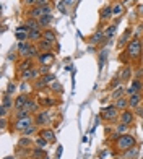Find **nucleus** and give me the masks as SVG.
I'll return each mask as SVG.
<instances>
[{
    "label": "nucleus",
    "mask_w": 143,
    "mask_h": 159,
    "mask_svg": "<svg viewBox=\"0 0 143 159\" xmlns=\"http://www.w3.org/2000/svg\"><path fill=\"white\" fill-rule=\"evenodd\" d=\"M112 144H114V149H116V151L124 153V151L130 149L133 146H137V138H135L132 133H125V135H120Z\"/></svg>",
    "instance_id": "1"
},
{
    "label": "nucleus",
    "mask_w": 143,
    "mask_h": 159,
    "mask_svg": "<svg viewBox=\"0 0 143 159\" xmlns=\"http://www.w3.org/2000/svg\"><path fill=\"white\" fill-rule=\"evenodd\" d=\"M143 54V44L141 39L133 38L132 41H128V44L125 46V55L128 57V60H138Z\"/></svg>",
    "instance_id": "2"
},
{
    "label": "nucleus",
    "mask_w": 143,
    "mask_h": 159,
    "mask_svg": "<svg viewBox=\"0 0 143 159\" xmlns=\"http://www.w3.org/2000/svg\"><path fill=\"white\" fill-rule=\"evenodd\" d=\"M99 115H101L103 122H106V124H116V122H119L120 111L114 104H107L106 107H103V109H101Z\"/></svg>",
    "instance_id": "3"
},
{
    "label": "nucleus",
    "mask_w": 143,
    "mask_h": 159,
    "mask_svg": "<svg viewBox=\"0 0 143 159\" xmlns=\"http://www.w3.org/2000/svg\"><path fill=\"white\" fill-rule=\"evenodd\" d=\"M34 124V115H30V117H23V119H15V120H10V130H13L12 133H21L25 128H28L30 125Z\"/></svg>",
    "instance_id": "4"
},
{
    "label": "nucleus",
    "mask_w": 143,
    "mask_h": 159,
    "mask_svg": "<svg viewBox=\"0 0 143 159\" xmlns=\"http://www.w3.org/2000/svg\"><path fill=\"white\" fill-rule=\"evenodd\" d=\"M51 122H52V114H51L49 109H42L38 114H34V124L38 125L39 128L49 127V125H51Z\"/></svg>",
    "instance_id": "5"
},
{
    "label": "nucleus",
    "mask_w": 143,
    "mask_h": 159,
    "mask_svg": "<svg viewBox=\"0 0 143 159\" xmlns=\"http://www.w3.org/2000/svg\"><path fill=\"white\" fill-rule=\"evenodd\" d=\"M12 109H15V99L12 98V94H8L5 91L2 94V119H7V114Z\"/></svg>",
    "instance_id": "6"
},
{
    "label": "nucleus",
    "mask_w": 143,
    "mask_h": 159,
    "mask_svg": "<svg viewBox=\"0 0 143 159\" xmlns=\"http://www.w3.org/2000/svg\"><path fill=\"white\" fill-rule=\"evenodd\" d=\"M39 76H41V73H39L38 67H34V68L28 70V71H23V73H18V80H20V81H26V83H33L34 80H38Z\"/></svg>",
    "instance_id": "7"
},
{
    "label": "nucleus",
    "mask_w": 143,
    "mask_h": 159,
    "mask_svg": "<svg viewBox=\"0 0 143 159\" xmlns=\"http://www.w3.org/2000/svg\"><path fill=\"white\" fill-rule=\"evenodd\" d=\"M119 122L120 124H125L128 127H132L135 124V114L132 109H125V111H120V115H119Z\"/></svg>",
    "instance_id": "8"
},
{
    "label": "nucleus",
    "mask_w": 143,
    "mask_h": 159,
    "mask_svg": "<svg viewBox=\"0 0 143 159\" xmlns=\"http://www.w3.org/2000/svg\"><path fill=\"white\" fill-rule=\"evenodd\" d=\"M31 47H33V42L31 41H23V42H18L16 46V52L20 57H23V59H28V55L31 52Z\"/></svg>",
    "instance_id": "9"
},
{
    "label": "nucleus",
    "mask_w": 143,
    "mask_h": 159,
    "mask_svg": "<svg viewBox=\"0 0 143 159\" xmlns=\"http://www.w3.org/2000/svg\"><path fill=\"white\" fill-rule=\"evenodd\" d=\"M34 67H36V65H34V59H21L16 63V71H18V73H23V71H28V70H31Z\"/></svg>",
    "instance_id": "10"
},
{
    "label": "nucleus",
    "mask_w": 143,
    "mask_h": 159,
    "mask_svg": "<svg viewBox=\"0 0 143 159\" xmlns=\"http://www.w3.org/2000/svg\"><path fill=\"white\" fill-rule=\"evenodd\" d=\"M39 136H42L44 140H47L49 143H55V132L52 127H42L39 128Z\"/></svg>",
    "instance_id": "11"
},
{
    "label": "nucleus",
    "mask_w": 143,
    "mask_h": 159,
    "mask_svg": "<svg viewBox=\"0 0 143 159\" xmlns=\"http://www.w3.org/2000/svg\"><path fill=\"white\" fill-rule=\"evenodd\" d=\"M54 59H55V54L52 52V50H49V52H41L36 60H38L39 65H51L54 62Z\"/></svg>",
    "instance_id": "12"
},
{
    "label": "nucleus",
    "mask_w": 143,
    "mask_h": 159,
    "mask_svg": "<svg viewBox=\"0 0 143 159\" xmlns=\"http://www.w3.org/2000/svg\"><path fill=\"white\" fill-rule=\"evenodd\" d=\"M119 78H120V81L125 83L128 81L130 78H133V73H132V67L128 63H125L122 68H120V73H119Z\"/></svg>",
    "instance_id": "13"
},
{
    "label": "nucleus",
    "mask_w": 143,
    "mask_h": 159,
    "mask_svg": "<svg viewBox=\"0 0 143 159\" xmlns=\"http://www.w3.org/2000/svg\"><path fill=\"white\" fill-rule=\"evenodd\" d=\"M104 39H106V38H104V30H98V31L88 39V42H90V46H98V44H101Z\"/></svg>",
    "instance_id": "14"
},
{
    "label": "nucleus",
    "mask_w": 143,
    "mask_h": 159,
    "mask_svg": "<svg viewBox=\"0 0 143 159\" xmlns=\"http://www.w3.org/2000/svg\"><path fill=\"white\" fill-rule=\"evenodd\" d=\"M39 107H41V102H39V101L30 98V101H28L26 106H25V109H28L31 115H34V114H38V112H39Z\"/></svg>",
    "instance_id": "15"
},
{
    "label": "nucleus",
    "mask_w": 143,
    "mask_h": 159,
    "mask_svg": "<svg viewBox=\"0 0 143 159\" xmlns=\"http://www.w3.org/2000/svg\"><path fill=\"white\" fill-rule=\"evenodd\" d=\"M141 102H143V94H133L128 98V109L135 111L137 107L141 106Z\"/></svg>",
    "instance_id": "16"
},
{
    "label": "nucleus",
    "mask_w": 143,
    "mask_h": 159,
    "mask_svg": "<svg viewBox=\"0 0 143 159\" xmlns=\"http://www.w3.org/2000/svg\"><path fill=\"white\" fill-rule=\"evenodd\" d=\"M28 101H30V94H26V93H21V94H18V96L15 98V111H16V109H23Z\"/></svg>",
    "instance_id": "17"
},
{
    "label": "nucleus",
    "mask_w": 143,
    "mask_h": 159,
    "mask_svg": "<svg viewBox=\"0 0 143 159\" xmlns=\"http://www.w3.org/2000/svg\"><path fill=\"white\" fill-rule=\"evenodd\" d=\"M42 39H46L47 42H51V44H57V34L54 30L51 28H46L44 31H42Z\"/></svg>",
    "instance_id": "18"
},
{
    "label": "nucleus",
    "mask_w": 143,
    "mask_h": 159,
    "mask_svg": "<svg viewBox=\"0 0 143 159\" xmlns=\"http://www.w3.org/2000/svg\"><path fill=\"white\" fill-rule=\"evenodd\" d=\"M42 28L41 26H38V28H33V30L30 31V41L33 42V44H36L38 41H41L42 39Z\"/></svg>",
    "instance_id": "19"
},
{
    "label": "nucleus",
    "mask_w": 143,
    "mask_h": 159,
    "mask_svg": "<svg viewBox=\"0 0 143 159\" xmlns=\"http://www.w3.org/2000/svg\"><path fill=\"white\" fill-rule=\"evenodd\" d=\"M120 157L122 159H137L138 157V146H133L130 149L124 151V153H120Z\"/></svg>",
    "instance_id": "20"
},
{
    "label": "nucleus",
    "mask_w": 143,
    "mask_h": 159,
    "mask_svg": "<svg viewBox=\"0 0 143 159\" xmlns=\"http://www.w3.org/2000/svg\"><path fill=\"white\" fill-rule=\"evenodd\" d=\"M130 86H132V89L137 93V94H141V91H143V80L141 78H132L130 80Z\"/></svg>",
    "instance_id": "21"
},
{
    "label": "nucleus",
    "mask_w": 143,
    "mask_h": 159,
    "mask_svg": "<svg viewBox=\"0 0 143 159\" xmlns=\"http://www.w3.org/2000/svg\"><path fill=\"white\" fill-rule=\"evenodd\" d=\"M52 21H54V16H52V13H51V15H44V16H41V18L38 20V25L42 28V30H46V28L51 26Z\"/></svg>",
    "instance_id": "22"
},
{
    "label": "nucleus",
    "mask_w": 143,
    "mask_h": 159,
    "mask_svg": "<svg viewBox=\"0 0 143 159\" xmlns=\"http://www.w3.org/2000/svg\"><path fill=\"white\" fill-rule=\"evenodd\" d=\"M114 106H116L119 111H125V109H128V98L124 96V98L116 99V101H114Z\"/></svg>",
    "instance_id": "23"
},
{
    "label": "nucleus",
    "mask_w": 143,
    "mask_h": 159,
    "mask_svg": "<svg viewBox=\"0 0 143 159\" xmlns=\"http://www.w3.org/2000/svg\"><path fill=\"white\" fill-rule=\"evenodd\" d=\"M36 46H38L39 52H49V50H52V46H54V44H51V42H47L46 39H41V41L36 42Z\"/></svg>",
    "instance_id": "24"
},
{
    "label": "nucleus",
    "mask_w": 143,
    "mask_h": 159,
    "mask_svg": "<svg viewBox=\"0 0 143 159\" xmlns=\"http://www.w3.org/2000/svg\"><path fill=\"white\" fill-rule=\"evenodd\" d=\"M31 88H33V91H41V89H46L47 84L44 83V80L39 76L38 80H34V81L31 83Z\"/></svg>",
    "instance_id": "25"
},
{
    "label": "nucleus",
    "mask_w": 143,
    "mask_h": 159,
    "mask_svg": "<svg viewBox=\"0 0 143 159\" xmlns=\"http://www.w3.org/2000/svg\"><path fill=\"white\" fill-rule=\"evenodd\" d=\"M130 34H132V30H130V28H127V30L124 31V34L122 36H120V39H119V42H117V46L119 47H124V46H127L128 44V38H130Z\"/></svg>",
    "instance_id": "26"
},
{
    "label": "nucleus",
    "mask_w": 143,
    "mask_h": 159,
    "mask_svg": "<svg viewBox=\"0 0 143 159\" xmlns=\"http://www.w3.org/2000/svg\"><path fill=\"white\" fill-rule=\"evenodd\" d=\"M31 146V140L28 136H21L18 140V144H16V149H30Z\"/></svg>",
    "instance_id": "27"
},
{
    "label": "nucleus",
    "mask_w": 143,
    "mask_h": 159,
    "mask_svg": "<svg viewBox=\"0 0 143 159\" xmlns=\"http://www.w3.org/2000/svg\"><path fill=\"white\" fill-rule=\"evenodd\" d=\"M38 132H39V127L36 124H33V125H30L28 128H25L23 132H21V136H28V138H30V136H33L34 133H38Z\"/></svg>",
    "instance_id": "28"
},
{
    "label": "nucleus",
    "mask_w": 143,
    "mask_h": 159,
    "mask_svg": "<svg viewBox=\"0 0 143 159\" xmlns=\"http://www.w3.org/2000/svg\"><path fill=\"white\" fill-rule=\"evenodd\" d=\"M39 102H41V107H44V109H51V107H54L57 104V99H54V98H44V99H41Z\"/></svg>",
    "instance_id": "29"
},
{
    "label": "nucleus",
    "mask_w": 143,
    "mask_h": 159,
    "mask_svg": "<svg viewBox=\"0 0 143 159\" xmlns=\"http://www.w3.org/2000/svg\"><path fill=\"white\" fill-rule=\"evenodd\" d=\"M111 16H114V15H112V5L103 7V10H101V20L106 21V20H109Z\"/></svg>",
    "instance_id": "30"
},
{
    "label": "nucleus",
    "mask_w": 143,
    "mask_h": 159,
    "mask_svg": "<svg viewBox=\"0 0 143 159\" xmlns=\"http://www.w3.org/2000/svg\"><path fill=\"white\" fill-rule=\"evenodd\" d=\"M124 3L122 2H116V3H114L112 5V15L114 16H120V15H122V13H124Z\"/></svg>",
    "instance_id": "31"
},
{
    "label": "nucleus",
    "mask_w": 143,
    "mask_h": 159,
    "mask_svg": "<svg viewBox=\"0 0 143 159\" xmlns=\"http://www.w3.org/2000/svg\"><path fill=\"white\" fill-rule=\"evenodd\" d=\"M125 96V88H122V86H119V88H116V89H112V93H111V99H119V98H124Z\"/></svg>",
    "instance_id": "32"
},
{
    "label": "nucleus",
    "mask_w": 143,
    "mask_h": 159,
    "mask_svg": "<svg viewBox=\"0 0 143 159\" xmlns=\"http://www.w3.org/2000/svg\"><path fill=\"white\" fill-rule=\"evenodd\" d=\"M114 130H116V132H117L119 135L130 133V127H128V125H125V124H120V122H119V124H117L116 127H114Z\"/></svg>",
    "instance_id": "33"
},
{
    "label": "nucleus",
    "mask_w": 143,
    "mask_h": 159,
    "mask_svg": "<svg viewBox=\"0 0 143 159\" xmlns=\"http://www.w3.org/2000/svg\"><path fill=\"white\" fill-rule=\"evenodd\" d=\"M47 144H49V141L47 140H44V138H42V136H36V138H34V148H41V149H44L46 146H47Z\"/></svg>",
    "instance_id": "34"
},
{
    "label": "nucleus",
    "mask_w": 143,
    "mask_h": 159,
    "mask_svg": "<svg viewBox=\"0 0 143 159\" xmlns=\"http://www.w3.org/2000/svg\"><path fill=\"white\" fill-rule=\"evenodd\" d=\"M30 111H28V109H25V107H23V109H16L15 111V114H13V120H15V119H23V117H30Z\"/></svg>",
    "instance_id": "35"
},
{
    "label": "nucleus",
    "mask_w": 143,
    "mask_h": 159,
    "mask_svg": "<svg viewBox=\"0 0 143 159\" xmlns=\"http://www.w3.org/2000/svg\"><path fill=\"white\" fill-rule=\"evenodd\" d=\"M116 30H117V26H116V25H109V26H107L106 30H104V38L109 41L112 36L116 34Z\"/></svg>",
    "instance_id": "36"
},
{
    "label": "nucleus",
    "mask_w": 143,
    "mask_h": 159,
    "mask_svg": "<svg viewBox=\"0 0 143 159\" xmlns=\"http://www.w3.org/2000/svg\"><path fill=\"white\" fill-rule=\"evenodd\" d=\"M41 78L44 80V83H46L47 86H51V84H52V83L55 81V75H54V73H47V75H42Z\"/></svg>",
    "instance_id": "37"
},
{
    "label": "nucleus",
    "mask_w": 143,
    "mask_h": 159,
    "mask_svg": "<svg viewBox=\"0 0 143 159\" xmlns=\"http://www.w3.org/2000/svg\"><path fill=\"white\" fill-rule=\"evenodd\" d=\"M15 38L18 42H23V41H30V33H15Z\"/></svg>",
    "instance_id": "38"
},
{
    "label": "nucleus",
    "mask_w": 143,
    "mask_h": 159,
    "mask_svg": "<svg viewBox=\"0 0 143 159\" xmlns=\"http://www.w3.org/2000/svg\"><path fill=\"white\" fill-rule=\"evenodd\" d=\"M25 25L30 28V30H33V28H38L39 25H38V20H34V18H26L25 20Z\"/></svg>",
    "instance_id": "39"
},
{
    "label": "nucleus",
    "mask_w": 143,
    "mask_h": 159,
    "mask_svg": "<svg viewBox=\"0 0 143 159\" xmlns=\"http://www.w3.org/2000/svg\"><path fill=\"white\" fill-rule=\"evenodd\" d=\"M39 73H41V76L42 75H47V73H51V65H39Z\"/></svg>",
    "instance_id": "40"
},
{
    "label": "nucleus",
    "mask_w": 143,
    "mask_h": 159,
    "mask_svg": "<svg viewBox=\"0 0 143 159\" xmlns=\"http://www.w3.org/2000/svg\"><path fill=\"white\" fill-rule=\"evenodd\" d=\"M106 57H107V50H101V52H99V68H103V65L106 62Z\"/></svg>",
    "instance_id": "41"
},
{
    "label": "nucleus",
    "mask_w": 143,
    "mask_h": 159,
    "mask_svg": "<svg viewBox=\"0 0 143 159\" xmlns=\"http://www.w3.org/2000/svg\"><path fill=\"white\" fill-rule=\"evenodd\" d=\"M120 83H122V81H120L119 75H117V76H114V78H112V81H111V89H116V88H119Z\"/></svg>",
    "instance_id": "42"
},
{
    "label": "nucleus",
    "mask_w": 143,
    "mask_h": 159,
    "mask_svg": "<svg viewBox=\"0 0 143 159\" xmlns=\"http://www.w3.org/2000/svg\"><path fill=\"white\" fill-rule=\"evenodd\" d=\"M31 30H30V28H28L25 23L23 25H20L18 28H15V33H30Z\"/></svg>",
    "instance_id": "43"
},
{
    "label": "nucleus",
    "mask_w": 143,
    "mask_h": 159,
    "mask_svg": "<svg viewBox=\"0 0 143 159\" xmlns=\"http://www.w3.org/2000/svg\"><path fill=\"white\" fill-rule=\"evenodd\" d=\"M21 3H23L25 7H28V8H31V7H36L38 0H21Z\"/></svg>",
    "instance_id": "44"
},
{
    "label": "nucleus",
    "mask_w": 143,
    "mask_h": 159,
    "mask_svg": "<svg viewBox=\"0 0 143 159\" xmlns=\"http://www.w3.org/2000/svg\"><path fill=\"white\" fill-rule=\"evenodd\" d=\"M46 5H51V0H38L36 7H46Z\"/></svg>",
    "instance_id": "45"
},
{
    "label": "nucleus",
    "mask_w": 143,
    "mask_h": 159,
    "mask_svg": "<svg viewBox=\"0 0 143 159\" xmlns=\"http://www.w3.org/2000/svg\"><path fill=\"white\" fill-rule=\"evenodd\" d=\"M133 78H141V80H143V67H141V68H137V71H135Z\"/></svg>",
    "instance_id": "46"
},
{
    "label": "nucleus",
    "mask_w": 143,
    "mask_h": 159,
    "mask_svg": "<svg viewBox=\"0 0 143 159\" xmlns=\"http://www.w3.org/2000/svg\"><path fill=\"white\" fill-rule=\"evenodd\" d=\"M13 91H15V83H8V88H7V93H8V94H13Z\"/></svg>",
    "instance_id": "47"
},
{
    "label": "nucleus",
    "mask_w": 143,
    "mask_h": 159,
    "mask_svg": "<svg viewBox=\"0 0 143 159\" xmlns=\"http://www.w3.org/2000/svg\"><path fill=\"white\" fill-rule=\"evenodd\" d=\"M59 89H60V84L54 81V83L51 84V93H52V91H59Z\"/></svg>",
    "instance_id": "48"
},
{
    "label": "nucleus",
    "mask_w": 143,
    "mask_h": 159,
    "mask_svg": "<svg viewBox=\"0 0 143 159\" xmlns=\"http://www.w3.org/2000/svg\"><path fill=\"white\" fill-rule=\"evenodd\" d=\"M62 146H59V148H57V153H55V159H60V154H62Z\"/></svg>",
    "instance_id": "49"
},
{
    "label": "nucleus",
    "mask_w": 143,
    "mask_h": 159,
    "mask_svg": "<svg viewBox=\"0 0 143 159\" xmlns=\"http://www.w3.org/2000/svg\"><path fill=\"white\" fill-rule=\"evenodd\" d=\"M7 125H8V120H7V119H2V130H5Z\"/></svg>",
    "instance_id": "50"
},
{
    "label": "nucleus",
    "mask_w": 143,
    "mask_h": 159,
    "mask_svg": "<svg viewBox=\"0 0 143 159\" xmlns=\"http://www.w3.org/2000/svg\"><path fill=\"white\" fill-rule=\"evenodd\" d=\"M137 11L140 13V15H143V3H140V5L137 7Z\"/></svg>",
    "instance_id": "51"
},
{
    "label": "nucleus",
    "mask_w": 143,
    "mask_h": 159,
    "mask_svg": "<svg viewBox=\"0 0 143 159\" xmlns=\"http://www.w3.org/2000/svg\"><path fill=\"white\" fill-rule=\"evenodd\" d=\"M133 2H135V0H122V3H124V5H132Z\"/></svg>",
    "instance_id": "52"
},
{
    "label": "nucleus",
    "mask_w": 143,
    "mask_h": 159,
    "mask_svg": "<svg viewBox=\"0 0 143 159\" xmlns=\"http://www.w3.org/2000/svg\"><path fill=\"white\" fill-rule=\"evenodd\" d=\"M62 3L67 7V5H70V3H72V0H62Z\"/></svg>",
    "instance_id": "53"
},
{
    "label": "nucleus",
    "mask_w": 143,
    "mask_h": 159,
    "mask_svg": "<svg viewBox=\"0 0 143 159\" xmlns=\"http://www.w3.org/2000/svg\"><path fill=\"white\" fill-rule=\"evenodd\" d=\"M5 159H13V156H8V157H5Z\"/></svg>",
    "instance_id": "54"
},
{
    "label": "nucleus",
    "mask_w": 143,
    "mask_h": 159,
    "mask_svg": "<svg viewBox=\"0 0 143 159\" xmlns=\"http://www.w3.org/2000/svg\"><path fill=\"white\" fill-rule=\"evenodd\" d=\"M42 159H49V156H47V154H46V156H44V157H42Z\"/></svg>",
    "instance_id": "55"
},
{
    "label": "nucleus",
    "mask_w": 143,
    "mask_h": 159,
    "mask_svg": "<svg viewBox=\"0 0 143 159\" xmlns=\"http://www.w3.org/2000/svg\"><path fill=\"white\" fill-rule=\"evenodd\" d=\"M141 44H143V39H141Z\"/></svg>",
    "instance_id": "56"
},
{
    "label": "nucleus",
    "mask_w": 143,
    "mask_h": 159,
    "mask_svg": "<svg viewBox=\"0 0 143 159\" xmlns=\"http://www.w3.org/2000/svg\"><path fill=\"white\" fill-rule=\"evenodd\" d=\"M31 159H34V157H31Z\"/></svg>",
    "instance_id": "57"
}]
</instances>
